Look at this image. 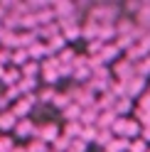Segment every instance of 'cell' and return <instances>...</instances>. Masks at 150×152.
I'll return each instance as SVG.
<instances>
[{"instance_id": "obj_8", "label": "cell", "mask_w": 150, "mask_h": 152, "mask_svg": "<svg viewBox=\"0 0 150 152\" xmlns=\"http://www.w3.org/2000/svg\"><path fill=\"white\" fill-rule=\"evenodd\" d=\"M20 79H22V74H20V69H7L5 74H3V79H0V81H3L5 83V86H17V83H20Z\"/></svg>"}, {"instance_id": "obj_23", "label": "cell", "mask_w": 150, "mask_h": 152, "mask_svg": "<svg viewBox=\"0 0 150 152\" xmlns=\"http://www.w3.org/2000/svg\"><path fill=\"white\" fill-rule=\"evenodd\" d=\"M15 150V140L10 135H0V152H12Z\"/></svg>"}, {"instance_id": "obj_13", "label": "cell", "mask_w": 150, "mask_h": 152, "mask_svg": "<svg viewBox=\"0 0 150 152\" xmlns=\"http://www.w3.org/2000/svg\"><path fill=\"white\" fill-rule=\"evenodd\" d=\"M20 74H22V79H35V76L40 74V64H37V61H27L20 69Z\"/></svg>"}, {"instance_id": "obj_11", "label": "cell", "mask_w": 150, "mask_h": 152, "mask_svg": "<svg viewBox=\"0 0 150 152\" xmlns=\"http://www.w3.org/2000/svg\"><path fill=\"white\" fill-rule=\"evenodd\" d=\"M81 113H84V110L76 106V103H69V106L64 108V115H67V123H79Z\"/></svg>"}, {"instance_id": "obj_30", "label": "cell", "mask_w": 150, "mask_h": 152, "mask_svg": "<svg viewBox=\"0 0 150 152\" xmlns=\"http://www.w3.org/2000/svg\"><path fill=\"white\" fill-rule=\"evenodd\" d=\"M3 74H5V66H0V79H3Z\"/></svg>"}, {"instance_id": "obj_19", "label": "cell", "mask_w": 150, "mask_h": 152, "mask_svg": "<svg viewBox=\"0 0 150 152\" xmlns=\"http://www.w3.org/2000/svg\"><path fill=\"white\" fill-rule=\"evenodd\" d=\"M111 140H113V132H111V130H99L96 142H93V145H99V147H106Z\"/></svg>"}, {"instance_id": "obj_24", "label": "cell", "mask_w": 150, "mask_h": 152, "mask_svg": "<svg viewBox=\"0 0 150 152\" xmlns=\"http://www.w3.org/2000/svg\"><path fill=\"white\" fill-rule=\"evenodd\" d=\"M128 152H148V142L140 140V137H135V140L128 145Z\"/></svg>"}, {"instance_id": "obj_17", "label": "cell", "mask_w": 150, "mask_h": 152, "mask_svg": "<svg viewBox=\"0 0 150 152\" xmlns=\"http://www.w3.org/2000/svg\"><path fill=\"white\" fill-rule=\"evenodd\" d=\"M138 135H140V125H138L133 118H128V123H126V135H123V137L128 140V137H138Z\"/></svg>"}, {"instance_id": "obj_14", "label": "cell", "mask_w": 150, "mask_h": 152, "mask_svg": "<svg viewBox=\"0 0 150 152\" xmlns=\"http://www.w3.org/2000/svg\"><path fill=\"white\" fill-rule=\"evenodd\" d=\"M96 135H99V128L96 125H86L81 130V135H79V140H84L89 145V142H96Z\"/></svg>"}, {"instance_id": "obj_16", "label": "cell", "mask_w": 150, "mask_h": 152, "mask_svg": "<svg viewBox=\"0 0 150 152\" xmlns=\"http://www.w3.org/2000/svg\"><path fill=\"white\" fill-rule=\"evenodd\" d=\"M135 74H138V76H143V79L150 74V56H143L140 61H135Z\"/></svg>"}, {"instance_id": "obj_26", "label": "cell", "mask_w": 150, "mask_h": 152, "mask_svg": "<svg viewBox=\"0 0 150 152\" xmlns=\"http://www.w3.org/2000/svg\"><path fill=\"white\" fill-rule=\"evenodd\" d=\"M10 59H12V49H5L3 47V49H0V66H5Z\"/></svg>"}, {"instance_id": "obj_3", "label": "cell", "mask_w": 150, "mask_h": 152, "mask_svg": "<svg viewBox=\"0 0 150 152\" xmlns=\"http://www.w3.org/2000/svg\"><path fill=\"white\" fill-rule=\"evenodd\" d=\"M37 137H40L42 142H47V145H49V142H54V140L59 137V128L54 125V123H47V125L37 128Z\"/></svg>"}, {"instance_id": "obj_4", "label": "cell", "mask_w": 150, "mask_h": 152, "mask_svg": "<svg viewBox=\"0 0 150 152\" xmlns=\"http://www.w3.org/2000/svg\"><path fill=\"white\" fill-rule=\"evenodd\" d=\"M15 125H17L15 113H12V110H0V130H3V132H10V130H15Z\"/></svg>"}, {"instance_id": "obj_2", "label": "cell", "mask_w": 150, "mask_h": 152, "mask_svg": "<svg viewBox=\"0 0 150 152\" xmlns=\"http://www.w3.org/2000/svg\"><path fill=\"white\" fill-rule=\"evenodd\" d=\"M15 135L17 137H35L37 135V125L30 118H22V120H17V125H15Z\"/></svg>"}, {"instance_id": "obj_20", "label": "cell", "mask_w": 150, "mask_h": 152, "mask_svg": "<svg viewBox=\"0 0 150 152\" xmlns=\"http://www.w3.org/2000/svg\"><path fill=\"white\" fill-rule=\"evenodd\" d=\"M130 106H133V103H130V98H118L116 101V115H121V118H123V113H128L130 110Z\"/></svg>"}, {"instance_id": "obj_22", "label": "cell", "mask_w": 150, "mask_h": 152, "mask_svg": "<svg viewBox=\"0 0 150 152\" xmlns=\"http://www.w3.org/2000/svg\"><path fill=\"white\" fill-rule=\"evenodd\" d=\"M52 103H54V106H57V108H62V110H64V108H67L69 103H71V96H69V93H57Z\"/></svg>"}, {"instance_id": "obj_15", "label": "cell", "mask_w": 150, "mask_h": 152, "mask_svg": "<svg viewBox=\"0 0 150 152\" xmlns=\"http://www.w3.org/2000/svg\"><path fill=\"white\" fill-rule=\"evenodd\" d=\"M71 76L76 81H89L91 79V69L89 66H71Z\"/></svg>"}, {"instance_id": "obj_29", "label": "cell", "mask_w": 150, "mask_h": 152, "mask_svg": "<svg viewBox=\"0 0 150 152\" xmlns=\"http://www.w3.org/2000/svg\"><path fill=\"white\" fill-rule=\"evenodd\" d=\"M12 152H27V150H25V147H15Z\"/></svg>"}, {"instance_id": "obj_31", "label": "cell", "mask_w": 150, "mask_h": 152, "mask_svg": "<svg viewBox=\"0 0 150 152\" xmlns=\"http://www.w3.org/2000/svg\"><path fill=\"white\" fill-rule=\"evenodd\" d=\"M49 152H54V150H49Z\"/></svg>"}, {"instance_id": "obj_32", "label": "cell", "mask_w": 150, "mask_h": 152, "mask_svg": "<svg viewBox=\"0 0 150 152\" xmlns=\"http://www.w3.org/2000/svg\"><path fill=\"white\" fill-rule=\"evenodd\" d=\"M148 152H150V147H148Z\"/></svg>"}, {"instance_id": "obj_5", "label": "cell", "mask_w": 150, "mask_h": 152, "mask_svg": "<svg viewBox=\"0 0 150 152\" xmlns=\"http://www.w3.org/2000/svg\"><path fill=\"white\" fill-rule=\"evenodd\" d=\"M99 115H101V110H99L96 106H93V108H86V110L81 113V118H79V123H81L84 128H86V125H96V120H99Z\"/></svg>"}, {"instance_id": "obj_28", "label": "cell", "mask_w": 150, "mask_h": 152, "mask_svg": "<svg viewBox=\"0 0 150 152\" xmlns=\"http://www.w3.org/2000/svg\"><path fill=\"white\" fill-rule=\"evenodd\" d=\"M140 140H150V125H140Z\"/></svg>"}, {"instance_id": "obj_12", "label": "cell", "mask_w": 150, "mask_h": 152, "mask_svg": "<svg viewBox=\"0 0 150 152\" xmlns=\"http://www.w3.org/2000/svg\"><path fill=\"white\" fill-rule=\"evenodd\" d=\"M44 44H47V49H49V54H52V52H59V49H64L67 39H64L62 34H54V37H49V39H47Z\"/></svg>"}, {"instance_id": "obj_1", "label": "cell", "mask_w": 150, "mask_h": 152, "mask_svg": "<svg viewBox=\"0 0 150 152\" xmlns=\"http://www.w3.org/2000/svg\"><path fill=\"white\" fill-rule=\"evenodd\" d=\"M145 86H148V81L143 79V76H138V74H133L130 79H126V96L133 101V98H140L143 96V91H145Z\"/></svg>"}, {"instance_id": "obj_10", "label": "cell", "mask_w": 150, "mask_h": 152, "mask_svg": "<svg viewBox=\"0 0 150 152\" xmlns=\"http://www.w3.org/2000/svg\"><path fill=\"white\" fill-rule=\"evenodd\" d=\"M69 147H71V140L64 135V132H59V137L52 142V150L54 152H69Z\"/></svg>"}, {"instance_id": "obj_9", "label": "cell", "mask_w": 150, "mask_h": 152, "mask_svg": "<svg viewBox=\"0 0 150 152\" xmlns=\"http://www.w3.org/2000/svg\"><path fill=\"white\" fill-rule=\"evenodd\" d=\"M128 145H130V142H128L126 137H113V140L104 147V152H123V150H128Z\"/></svg>"}, {"instance_id": "obj_7", "label": "cell", "mask_w": 150, "mask_h": 152, "mask_svg": "<svg viewBox=\"0 0 150 152\" xmlns=\"http://www.w3.org/2000/svg\"><path fill=\"white\" fill-rule=\"evenodd\" d=\"M118 54H121V52H118L116 44H104V49L99 52V59H101V64H106V61H113Z\"/></svg>"}, {"instance_id": "obj_27", "label": "cell", "mask_w": 150, "mask_h": 152, "mask_svg": "<svg viewBox=\"0 0 150 152\" xmlns=\"http://www.w3.org/2000/svg\"><path fill=\"white\" fill-rule=\"evenodd\" d=\"M101 49H104V42H101V39L89 42V52H91V54H96V56H99V52H101Z\"/></svg>"}, {"instance_id": "obj_18", "label": "cell", "mask_w": 150, "mask_h": 152, "mask_svg": "<svg viewBox=\"0 0 150 152\" xmlns=\"http://www.w3.org/2000/svg\"><path fill=\"white\" fill-rule=\"evenodd\" d=\"M27 152H49V147H47V142H42L40 137H32V142L25 147Z\"/></svg>"}, {"instance_id": "obj_21", "label": "cell", "mask_w": 150, "mask_h": 152, "mask_svg": "<svg viewBox=\"0 0 150 152\" xmlns=\"http://www.w3.org/2000/svg\"><path fill=\"white\" fill-rule=\"evenodd\" d=\"M27 59H30L27 49H15V52H12V61H15L17 66H25V64H27Z\"/></svg>"}, {"instance_id": "obj_6", "label": "cell", "mask_w": 150, "mask_h": 152, "mask_svg": "<svg viewBox=\"0 0 150 152\" xmlns=\"http://www.w3.org/2000/svg\"><path fill=\"white\" fill-rule=\"evenodd\" d=\"M99 32H101V25H96V22H91V20H86V25L81 27V37H86L89 42H93V39H99Z\"/></svg>"}, {"instance_id": "obj_25", "label": "cell", "mask_w": 150, "mask_h": 152, "mask_svg": "<svg viewBox=\"0 0 150 152\" xmlns=\"http://www.w3.org/2000/svg\"><path fill=\"white\" fill-rule=\"evenodd\" d=\"M138 110H148V113H150V91H145L143 96H140V101H138Z\"/></svg>"}]
</instances>
